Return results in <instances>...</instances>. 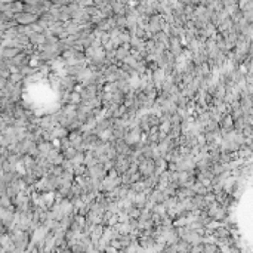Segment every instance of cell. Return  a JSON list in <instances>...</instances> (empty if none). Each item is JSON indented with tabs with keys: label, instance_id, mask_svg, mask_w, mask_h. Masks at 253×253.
<instances>
[{
	"label": "cell",
	"instance_id": "cell-2",
	"mask_svg": "<svg viewBox=\"0 0 253 253\" xmlns=\"http://www.w3.org/2000/svg\"><path fill=\"white\" fill-rule=\"evenodd\" d=\"M218 250H219V247L215 246V244H206V246H203V252H218Z\"/></svg>",
	"mask_w": 253,
	"mask_h": 253
},
{
	"label": "cell",
	"instance_id": "cell-1",
	"mask_svg": "<svg viewBox=\"0 0 253 253\" xmlns=\"http://www.w3.org/2000/svg\"><path fill=\"white\" fill-rule=\"evenodd\" d=\"M127 55H130V54L127 52V49H123V47H122V49H118V50L115 52V58H117V61H123Z\"/></svg>",
	"mask_w": 253,
	"mask_h": 253
}]
</instances>
